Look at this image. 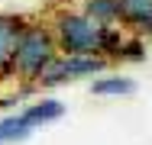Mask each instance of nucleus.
Masks as SVG:
<instances>
[{"label":"nucleus","mask_w":152,"mask_h":145,"mask_svg":"<svg viewBox=\"0 0 152 145\" xmlns=\"http://www.w3.org/2000/svg\"><path fill=\"white\" fill-rule=\"evenodd\" d=\"M81 13L97 26H120V0H81Z\"/></svg>","instance_id":"6"},{"label":"nucleus","mask_w":152,"mask_h":145,"mask_svg":"<svg viewBox=\"0 0 152 145\" xmlns=\"http://www.w3.org/2000/svg\"><path fill=\"white\" fill-rule=\"evenodd\" d=\"M58 58V45L52 29L42 23H26V29L16 39V49L7 68V81H20V84H36L39 74Z\"/></svg>","instance_id":"1"},{"label":"nucleus","mask_w":152,"mask_h":145,"mask_svg":"<svg viewBox=\"0 0 152 145\" xmlns=\"http://www.w3.org/2000/svg\"><path fill=\"white\" fill-rule=\"evenodd\" d=\"M107 68H110V61L104 55H58L39 74L36 87H61L71 81H81V78H97Z\"/></svg>","instance_id":"3"},{"label":"nucleus","mask_w":152,"mask_h":145,"mask_svg":"<svg viewBox=\"0 0 152 145\" xmlns=\"http://www.w3.org/2000/svg\"><path fill=\"white\" fill-rule=\"evenodd\" d=\"M133 36H142V39H152V13L149 16H142V20H139V23H133Z\"/></svg>","instance_id":"10"},{"label":"nucleus","mask_w":152,"mask_h":145,"mask_svg":"<svg viewBox=\"0 0 152 145\" xmlns=\"http://www.w3.org/2000/svg\"><path fill=\"white\" fill-rule=\"evenodd\" d=\"M32 129L29 123L23 119V113H7L0 116V145H10V142H20V139H26Z\"/></svg>","instance_id":"7"},{"label":"nucleus","mask_w":152,"mask_h":145,"mask_svg":"<svg viewBox=\"0 0 152 145\" xmlns=\"http://www.w3.org/2000/svg\"><path fill=\"white\" fill-rule=\"evenodd\" d=\"M91 94L94 97H129L136 94V81L126 74H97L91 81Z\"/></svg>","instance_id":"5"},{"label":"nucleus","mask_w":152,"mask_h":145,"mask_svg":"<svg viewBox=\"0 0 152 145\" xmlns=\"http://www.w3.org/2000/svg\"><path fill=\"white\" fill-rule=\"evenodd\" d=\"M23 29H26V20L20 13H0V81H7V68Z\"/></svg>","instance_id":"4"},{"label":"nucleus","mask_w":152,"mask_h":145,"mask_svg":"<svg viewBox=\"0 0 152 145\" xmlns=\"http://www.w3.org/2000/svg\"><path fill=\"white\" fill-rule=\"evenodd\" d=\"M146 58V39L142 36H126L117 52V61H142Z\"/></svg>","instance_id":"9"},{"label":"nucleus","mask_w":152,"mask_h":145,"mask_svg":"<svg viewBox=\"0 0 152 145\" xmlns=\"http://www.w3.org/2000/svg\"><path fill=\"white\" fill-rule=\"evenodd\" d=\"M152 13V0H120V26H133Z\"/></svg>","instance_id":"8"},{"label":"nucleus","mask_w":152,"mask_h":145,"mask_svg":"<svg viewBox=\"0 0 152 145\" xmlns=\"http://www.w3.org/2000/svg\"><path fill=\"white\" fill-rule=\"evenodd\" d=\"M52 36L58 45V55H100L104 26L88 20L81 10H61L52 20Z\"/></svg>","instance_id":"2"}]
</instances>
